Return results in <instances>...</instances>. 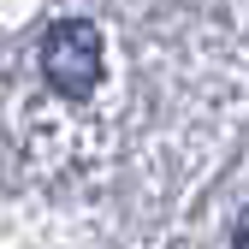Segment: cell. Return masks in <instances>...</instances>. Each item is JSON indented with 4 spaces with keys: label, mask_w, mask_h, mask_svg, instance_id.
<instances>
[{
    "label": "cell",
    "mask_w": 249,
    "mask_h": 249,
    "mask_svg": "<svg viewBox=\"0 0 249 249\" xmlns=\"http://www.w3.org/2000/svg\"><path fill=\"white\" fill-rule=\"evenodd\" d=\"M42 77L66 101H83L101 83V30L83 24V18H59L42 36Z\"/></svg>",
    "instance_id": "6da1fadb"
},
{
    "label": "cell",
    "mask_w": 249,
    "mask_h": 249,
    "mask_svg": "<svg viewBox=\"0 0 249 249\" xmlns=\"http://www.w3.org/2000/svg\"><path fill=\"white\" fill-rule=\"evenodd\" d=\"M231 249H249V213L237 220V231H231Z\"/></svg>",
    "instance_id": "7a4b0ae2"
}]
</instances>
